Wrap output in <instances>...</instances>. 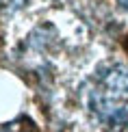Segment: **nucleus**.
Here are the masks:
<instances>
[{"mask_svg":"<svg viewBox=\"0 0 128 132\" xmlns=\"http://www.w3.org/2000/svg\"><path fill=\"white\" fill-rule=\"evenodd\" d=\"M89 108L109 128L128 126V67L111 63L96 74L89 89Z\"/></svg>","mask_w":128,"mask_h":132,"instance_id":"f257e3e1","label":"nucleus"},{"mask_svg":"<svg viewBox=\"0 0 128 132\" xmlns=\"http://www.w3.org/2000/svg\"><path fill=\"white\" fill-rule=\"evenodd\" d=\"M24 0H0V7H15V4H22Z\"/></svg>","mask_w":128,"mask_h":132,"instance_id":"f03ea898","label":"nucleus"},{"mask_svg":"<svg viewBox=\"0 0 128 132\" xmlns=\"http://www.w3.org/2000/svg\"><path fill=\"white\" fill-rule=\"evenodd\" d=\"M119 4L122 7H128V0H119Z\"/></svg>","mask_w":128,"mask_h":132,"instance_id":"7ed1b4c3","label":"nucleus"}]
</instances>
